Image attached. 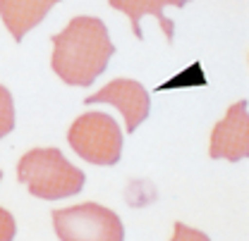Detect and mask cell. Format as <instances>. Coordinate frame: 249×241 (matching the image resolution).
Here are the masks:
<instances>
[{"instance_id":"6da1fadb","label":"cell","mask_w":249,"mask_h":241,"mask_svg":"<svg viewBox=\"0 0 249 241\" xmlns=\"http://www.w3.org/2000/svg\"><path fill=\"white\" fill-rule=\"evenodd\" d=\"M115 46L98 17H74L53 36L51 67L67 86H89L108 67Z\"/></svg>"},{"instance_id":"7a4b0ae2","label":"cell","mask_w":249,"mask_h":241,"mask_svg":"<svg viewBox=\"0 0 249 241\" xmlns=\"http://www.w3.org/2000/svg\"><path fill=\"white\" fill-rule=\"evenodd\" d=\"M17 179L31 196L58 201L79 193L87 177L62 155L60 148H31L17 162Z\"/></svg>"},{"instance_id":"3957f363","label":"cell","mask_w":249,"mask_h":241,"mask_svg":"<svg viewBox=\"0 0 249 241\" xmlns=\"http://www.w3.org/2000/svg\"><path fill=\"white\" fill-rule=\"evenodd\" d=\"M72 151L91 165H115L123 155V131L106 112L79 115L67 129Z\"/></svg>"},{"instance_id":"277c9868","label":"cell","mask_w":249,"mask_h":241,"mask_svg":"<svg viewBox=\"0 0 249 241\" xmlns=\"http://www.w3.org/2000/svg\"><path fill=\"white\" fill-rule=\"evenodd\" d=\"M53 227L62 241H123V220L106 206L82 203L53 210Z\"/></svg>"},{"instance_id":"5b68a950","label":"cell","mask_w":249,"mask_h":241,"mask_svg":"<svg viewBox=\"0 0 249 241\" xmlns=\"http://www.w3.org/2000/svg\"><path fill=\"white\" fill-rule=\"evenodd\" d=\"M96 103H108L118 108L124 117L127 134H134V129L149 117V110H151V96L144 89V84H139L137 79H124V77L113 79L93 96L84 98V105H96Z\"/></svg>"},{"instance_id":"8992f818","label":"cell","mask_w":249,"mask_h":241,"mask_svg":"<svg viewBox=\"0 0 249 241\" xmlns=\"http://www.w3.org/2000/svg\"><path fill=\"white\" fill-rule=\"evenodd\" d=\"M249 103L242 98L232 103L225 112V117L218 122L211 131L209 141V155L213 160H230L240 162L249 155Z\"/></svg>"},{"instance_id":"52a82bcc","label":"cell","mask_w":249,"mask_h":241,"mask_svg":"<svg viewBox=\"0 0 249 241\" xmlns=\"http://www.w3.org/2000/svg\"><path fill=\"white\" fill-rule=\"evenodd\" d=\"M60 0H0V19L17 43L38 27Z\"/></svg>"},{"instance_id":"ba28073f","label":"cell","mask_w":249,"mask_h":241,"mask_svg":"<svg viewBox=\"0 0 249 241\" xmlns=\"http://www.w3.org/2000/svg\"><path fill=\"white\" fill-rule=\"evenodd\" d=\"M108 2H110L113 10H120L123 15L129 17L132 31H134L137 38H144V33H142V17L144 15H154L158 27L163 29L165 38H168V43H173L175 24H173V19H168L163 15V10L165 7H185L189 0H108Z\"/></svg>"},{"instance_id":"9c48e42d","label":"cell","mask_w":249,"mask_h":241,"mask_svg":"<svg viewBox=\"0 0 249 241\" xmlns=\"http://www.w3.org/2000/svg\"><path fill=\"white\" fill-rule=\"evenodd\" d=\"M15 129V100L12 93L0 84V139Z\"/></svg>"},{"instance_id":"30bf717a","label":"cell","mask_w":249,"mask_h":241,"mask_svg":"<svg viewBox=\"0 0 249 241\" xmlns=\"http://www.w3.org/2000/svg\"><path fill=\"white\" fill-rule=\"evenodd\" d=\"M15 232H17L15 217L10 215V210L0 208V241H10V239H15Z\"/></svg>"},{"instance_id":"8fae6325","label":"cell","mask_w":249,"mask_h":241,"mask_svg":"<svg viewBox=\"0 0 249 241\" xmlns=\"http://www.w3.org/2000/svg\"><path fill=\"white\" fill-rule=\"evenodd\" d=\"M0 179H2V172H0Z\"/></svg>"}]
</instances>
